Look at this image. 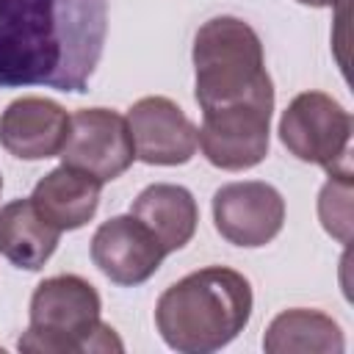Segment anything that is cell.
Here are the masks:
<instances>
[{"label": "cell", "mask_w": 354, "mask_h": 354, "mask_svg": "<svg viewBox=\"0 0 354 354\" xmlns=\"http://www.w3.org/2000/svg\"><path fill=\"white\" fill-rule=\"evenodd\" d=\"M69 133L66 111L47 97H19L0 113V144L22 160H44L61 152Z\"/></svg>", "instance_id": "11"}, {"label": "cell", "mask_w": 354, "mask_h": 354, "mask_svg": "<svg viewBox=\"0 0 354 354\" xmlns=\"http://www.w3.org/2000/svg\"><path fill=\"white\" fill-rule=\"evenodd\" d=\"M100 293L77 274H58L36 285L30 324L17 348L30 354L122 351L116 332L100 321Z\"/></svg>", "instance_id": "4"}, {"label": "cell", "mask_w": 354, "mask_h": 354, "mask_svg": "<svg viewBox=\"0 0 354 354\" xmlns=\"http://www.w3.org/2000/svg\"><path fill=\"white\" fill-rule=\"evenodd\" d=\"M194 80L202 113L274 105V83L266 69L260 36L238 17H213L196 30Z\"/></svg>", "instance_id": "3"}, {"label": "cell", "mask_w": 354, "mask_h": 354, "mask_svg": "<svg viewBox=\"0 0 354 354\" xmlns=\"http://www.w3.org/2000/svg\"><path fill=\"white\" fill-rule=\"evenodd\" d=\"M61 232L41 218L28 199H14L0 207V254L25 271H39L55 252Z\"/></svg>", "instance_id": "14"}, {"label": "cell", "mask_w": 354, "mask_h": 354, "mask_svg": "<svg viewBox=\"0 0 354 354\" xmlns=\"http://www.w3.org/2000/svg\"><path fill=\"white\" fill-rule=\"evenodd\" d=\"M263 348L268 354H293V351L337 354L346 348V337H343L337 321L329 318L326 313L296 307V310L279 313L268 324V329L263 335Z\"/></svg>", "instance_id": "15"}, {"label": "cell", "mask_w": 354, "mask_h": 354, "mask_svg": "<svg viewBox=\"0 0 354 354\" xmlns=\"http://www.w3.org/2000/svg\"><path fill=\"white\" fill-rule=\"evenodd\" d=\"M213 224L235 246H266L285 224V199L263 180L227 183L213 194Z\"/></svg>", "instance_id": "8"}, {"label": "cell", "mask_w": 354, "mask_h": 354, "mask_svg": "<svg viewBox=\"0 0 354 354\" xmlns=\"http://www.w3.org/2000/svg\"><path fill=\"white\" fill-rule=\"evenodd\" d=\"M279 141L293 158L332 171L348 163L351 116L335 97L324 91H301L282 111Z\"/></svg>", "instance_id": "5"}, {"label": "cell", "mask_w": 354, "mask_h": 354, "mask_svg": "<svg viewBox=\"0 0 354 354\" xmlns=\"http://www.w3.org/2000/svg\"><path fill=\"white\" fill-rule=\"evenodd\" d=\"M108 33V0H0V86L88 91Z\"/></svg>", "instance_id": "1"}, {"label": "cell", "mask_w": 354, "mask_h": 354, "mask_svg": "<svg viewBox=\"0 0 354 354\" xmlns=\"http://www.w3.org/2000/svg\"><path fill=\"white\" fill-rule=\"evenodd\" d=\"M0 191H3V177H0Z\"/></svg>", "instance_id": "18"}, {"label": "cell", "mask_w": 354, "mask_h": 354, "mask_svg": "<svg viewBox=\"0 0 354 354\" xmlns=\"http://www.w3.org/2000/svg\"><path fill=\"white\" fill-rule=\"evenodd\" d=\"M252 304V285L241 271L207 266L160 293L155 304V326L169 348L183 354H210L246 329Z\"/></svg>", "instance_id": "2"}, {"label": "cell", "mask_w": 354, "mask_h": 354, "mask_svg": "<svg viewBox=\"0 0 354 354\" xmlns=\"http://www.w3.org/2000/svg\"><path fill=\"white\" fill-rule=\"evenodd\" d=\"M296 3L313 6V8H332V6H337V3H343V0H296Z\"/></svg>", "instance_id": "17"}, {"label": "cell", "mask_w": 354, "mask_h": 354, "mask_svg": "<svg viewBox=\"0 0 354 354\" xmlns=\"http://www.w3.org/2000/svg\"><path fill=\"white\" fill-rule=\"evenodd\" d=\"M136 158L149 166H180L196 152V124L169 97H141L127 111Z\"/></svg>", "instance_id": "9"}, {"label": "cell", "mask_w": 354, "mask_h": 354, "mask_svg": "<svg viewBox=\"0 0 354 354\" xmlns=\"http://www.w3.org/2000/svg\"><path fill=\"white\" fill-rule=\"evenodd\" d=\"M130 213L158 238L166 254L183 249L199 224V207L188 188L174 183H155L147 185L136 199Z\"/></svg>", "instance_id": "13"}, {"label": "cell", "mask_w": 354, "mask_h": 354, "mask_svg": "<svg viewBox=\"0 0 354 354\" xmlns=\"http://www.w3.org/2000/svg\"><path fill=\"white\" fill-rule=\"evenodd\" d=\"M58 155L64 166L86 171L100 183L116 180L136 160L127 119L111 108H83L72 113Z\"/></svg>", "instance_id": "6"}, {"label": "cell", "mask_w": 354, "mask_h": 354, "mask_svg": "<svg viewBox=\"0 0 354 354\" xmlns=\"http://www.w3.org/2000/svg\"><path fill=\"white\" fill-rule=\"evenodd\" d=\"M274 105H241L202 113L196 144L207 163L224 171H243L268 155Z\"/></svg>", "instance_id": "7"}, {"label": "cell", "mask_w": 354, "mask_h": 354, "mask_svg": "<svg viewBox=\"0 0 354 354\" xmlns=\"http://www.w3.org/2000/svg\"><path fill=\"white\" fill-rule=\"evenodd\" d=\"M163 257L166 252L158 238L133 213L102 221L91 238L94 266L122 288L147 282L160 268Z\"/></svg>", "instance_id": "10"}, {"label": "cell", "mask_w": 354, "mask_h": 354, "mask_svg": "<svg viewBox=\"0 0 354 354\" xmlns=\"http://www.w3.org/2000/svg\"><path fill=\"white\" fill-rule=\"evenodd\" d=\"M100 191H102L100 180L61 163L36 183L30 202L41 213V218L50 221L58 232H69V230H80L94 218L100 207Z\"/></svg>", "instance_id": "12"}, {"label": "cell", "mask_w": 354, "mask_h": 354, "mask_svg": "<svg viewBox=\"0 0 354 354\" xmlns=\"http://www.w3.org/2000/svg\"><path fill=\"white\" fill-rule=\"evenodd\" d=\"M318 218L335 241H340L343 246L351 241V169L348 163L329 171V180L318 194Z\"/></svg>", "instance_id": "16"}]
</instances>
